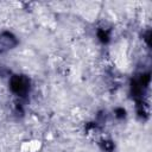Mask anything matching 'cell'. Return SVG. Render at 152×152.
<instances>
[{
    "label": "cell",
    "mask_w": 152,
    "mask_h": 152,
    "mask_svg": "<svg viewBox=\"0 0 152 152\" xmlns=\"http://www.w3.org/2000/svg\"><path fill=\"white\" fill-rule=\"evenodd\" d=\"M15 37L10 32H4L0 34V52H5L7 50L13 49L17 45Z\"/></svg>",
    "instance_id": "2"
},
{
    "label": "cell",
    "mask_w": 152,
    "mask_h": 152,
    "mask_svg": "<svg viewBox=\"0 0 152 152\" xmlns=\"http://www.w3.org/2000/svg\"><path fill=\"white\" fill-rule=\"evenodd\" d=\"M10 87L14 94L25 96L30 90V80L24 75H14L11 77Z\"/></svg>",
    "instance_id": "1"
}]
</instances>
